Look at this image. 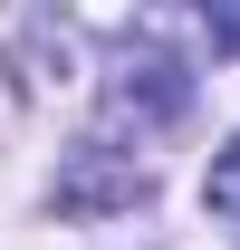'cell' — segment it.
Here are the masks:
<instances>
[{
    "label": "cell",
    "mask_w": 240,
    "mask_h": 250,
    "mask_svg": "<svg viewBox=\"0 0 240 250\" xmlns=\"http://www.w3.org/2000/svg\"><path fill=\"white\" fill-rule=\"evenodd\" d=\"M202 29H211V48H231V58H240V0H211Z\"/></svg>",
    "instance_id": "obj_4"
},
{
    "label": "cell",
    "mask_w": 240,
    "mask_h": 250,
    "mask_svg": "<svg viewBox=\"0 0 240 250\" xmlns=\"http://www.w3.org/2000/svg\"><path fill=\"white\" fill-rule=\"evenodd\" d=\"M125 125H173L182 106H192V67L173 58V48H125V77L116 96H106Z\"/></svg>",
    "instance_id": "obj_1"
},
{
    "label": "cell",
    "mask_w": 240,
    "mask_h": 250,
    "mask_svg": "<svg viewBox=\"0 0 240 250\" xmlns=\"http://www.w3.org/2000/svg\"><path fill=\"white\" fill-rule=\"evenodd\" d=\"M202 202H211L221 221H240V145H231L221 164H211V183H202Z\"/></svg>",
    "instance_id": "obj_3"
},
{
    "label": "cell",
    "mask_w": 240,
    "mask_h": 250,
    "mask_svg": "<svg viewBox=\"0 0 240 250\" xmlns=\"http://www.w3.org/2000/svg\"><path fill=\"white\" fill-rule=\"evenodd\" d=\"M125 202H144V164H135V154L87 145V154L58 173V212H125Z\"/></svg>",
    "instance_id": "obj_2"
}]
</instances>
